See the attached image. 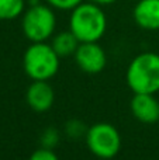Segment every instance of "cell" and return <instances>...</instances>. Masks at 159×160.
<instances>
[{
	"instance_id": "3957f363",
	"label": "cell",
	"mask_w": 159,
	"mask_h": 160,
	"mask_svg": "<svg viewBox=\"0 0 159 160\" xmlns=\"http://www.w3.org/2000/svg\"><path fill=\"white\" fill-rule=\"evenodd\" d=\"M23 68L31 80H49L59 70V56L51 44L31 42L23 55Z\"/></svg>"
},
{
	"instance_id": "6da1fadb",
	"label": "cell",
	"mask_w": 159,
	"mask_h": 160,
	"mask_svg": "<svg viewBox=\"0 0 159 160\" xmlns=\"http://www.w3.org/2000/svg\"><path fill=\"white\" fill-rule=\"evenodd\" d=\"M69 30L80 42H99L107 30V17L101 6L82 2L70 11Z\"/></svg>"
},
{
	"instance_id": "2e32d148",
	"label": "cell",
	"mask_w": 159,
	"mask_h": 160,
	"mask_svg": "<svg viewBox=\"0 0 159 160\" xmlns=\"http://www.w3.org/2000/svg\"><path fill=\"white\" fill-rule=\"evenodd\" d=\"M89 2L96 3V4H99V6H109V4H113V3H115L117 0H89Z\"/></svg>"
},
{
	"instance_id": "4fadbf2b",
	"label": "cell",
	"mask_w": 159,
	"mask_h": 160,
	"mask_svg": "<svg viewBox=\"0 0 159 160\" xmlns=\"http://www.w3.org/2000/svg\"><path fill=\"white\" fill-rule=\"evenodd\" d=\"M59 139H61V135H59V131L56 128H47L44 132L41 133V146L42 148H48V149H54L56 145L59 143Z\"/></svg>"
},
{
	"instance_id": "9a60e30c",
	"label": "cell",
	"mask_w": 159,
	"mask_h": 160,
	"mask_svg": "<svg viewBox=\"0 0 159 160\" xmlns=\"http://www.w3.org/2000/svg\"><path fill=\"white\" fill-rule=\"evenodd\" d=\"M28 160H59L56 156V153L54 152V149H48V148H39V149L34 150L31 153Z\"/></svg>"
},
{
	"instance_id": "5b68a950",
	"label": "cell",
	"mask_w": 159,
	"mask_h": 160,
	"mask_svg": "<svg viewBox=\"0 0 159 160\" xmlns=\"http://www.w3.org/2000/svg\"><path fill=\"white\" fill-rule=\"evenodd\" d=\"M89 150L100 159H113L121 149V135L118 129L107 122H97L87 128L85 136Z\"/></svg>"
},
{
	"instance_id": "52a82bcc",
	"label": "cell",
	"mask_w": 159,
	"mask_h": 160,
	"mask_svg": "<svg viewBox=\"0 0 159 160\" xmlns=\"http://www.w3.org/2000/svg\"><path fill=\"white\" fill-rule=\"evenodd\" d=\"M25 101L35 112H47L55 102V91L48 80H33L25 93Z\"/></svg>"
},
{
	"instance_id": "ba28073f",
	"label": "cell",
	"mask_w": 159,
	"mask_h": 160,
	"mask_svg": "<svg viewBox=\"0 0 159 160\" xmlns=\"http://www.w3.org/2000/svg\"><path fill=\"white\" fill-rule=\"evenodd\" d=\"M130 110L134 118L142 124H155L159 121V101L154 94L134 93Z\"/></svg>"
},
{
	"instance_id": "30bf717a",
	"label": "cell",
	"mask_w": 159,
	"mask_h": 160,
	"mask_svg": "<svg viewBox=\"0 0 159 160\" xmlns=\"http://www.w3.org/2000/svg\"><path fill=\"white\" fill-rule=\"evenodd\" d=\"M79 44H80V41L76 38V35L70 30L61 31V32L52 35V39H51V47L58 53L59 58L73 56L76 49H78Z\"/></svg>"
},
{
	"instance_id": "8992f818",
	"label": "cell",
	"mask_w": 159,
	"mask_h": 160,
	"mask_svg": "<svg viewBox=\"0 0 159 160\" xmlns=\"http://www.w3.org/2000/svg\"><path fill=\"white\" fill-rule=\"evenodd\" d=\"M73 58L79 69L87 75L103 72L107 65V55L99 42H80Z\"/></svg>"
},
{
	"instance_id": "7c38bea8",
	"label": "cell",
	"mask_w": 159,
	"mask_h": 160,
	"mask_svg": "<svg viewBox=\"0 0 159 160\" xmlns=\"http://www.w3.org/2000/svg\"><path fill=\"white\" fill-rule=\"evenodd\" d=\"M64 129L68 138L73 139V141L82 138V136H86V132H87V127L82 121H79V119H70V121H68L65 124Z\"/></svg>"
},
{
	"instance_id": "7a4b0ae2",
	"label": "cell",
	"mask_w": 159,
	"mask_h": 160,
	"mask_svg": "<svg viewBox=\"0 0 159 160\" xmlns=\"http://www.w3.org/2000/svg\"><path fill=\"white\" fill-rule=\"evenodd\" d=\"M126 80L134 93L155 94L159 91V53L142 52L127 68Z\"/></svg>"
},
{
	"instance_id": "8fae6325",
	"label": "cell",
	"mask_w": 159,
	"mask_h": 160,
	"mask_svg": "<svg viewBox=\"0 0 159 160\" xmlns=\"http://www.w3.org/2000/svg\"><path fill=\"white\" fill-rule=\"evenodd\" d=\"M25 11V0H0V20H14Z\"/></svg>"
},
{
	"instance_id": "5bb4252c",
	"label": "cell",
	"mask_w": 159,
	"mask_h": 160,
	"mask_svg": "<svg viewBox=\"0 0 159 160\" xmlns=\"http://www.w3.org/2000/svg\"><path fill=\"white\" fill-rule=\"evenodd\" d=\"M48 4L52 8H56V10H62V11H72L76 6H79L83 0H45Z\"/></svg>"
},
{
	"instance_id": "277c9868",
	"label": "cell",
	"mask_w": 159,
	"mask_h": 160,
	"mask_svg": "<svg viewBox=\"0 0 159 160\" xmlns=\"http://www.w3.org/2000/svg\"><path fill=\"white\" fill-rule=\"evenodd\" d=\"M23 34L30 42H45L52 38L56 28V16L49 4L34 3L25 8L21 18Z\"/></svg>"
},
{
	"instance_id": "9c48e42d",
	"label": "cell",
	"mask_w": 159,
	"mask_h": 160,
	"mask_svg": "<svg viewBox=\"0 0 159 160\" xmlns=\"http://www.w3.org/2000/svg\"><path fill=\"white\" fill-rule=\"evenodd\" d=\"M135 24L145 31L159 30V0H140L132 10Z\"/></svg>"
}]
</instances>
